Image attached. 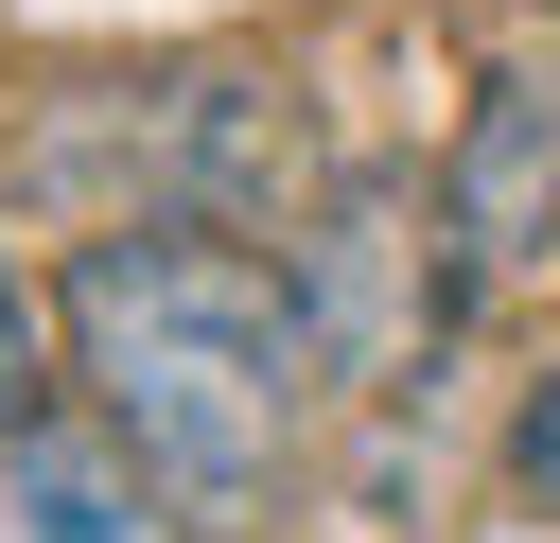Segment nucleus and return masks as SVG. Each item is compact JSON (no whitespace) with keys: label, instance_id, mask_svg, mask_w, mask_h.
I'll return each mask as SVG.
<instances>
[{"label":"nucleus","instance_id":"obj_2","mask_svg":"<svg viewBox=\"0 0 560 543\" xmlns=\"http://www.w3.org/2000/svg\"><path fill=\"white\" fill-rule=\"evenodd\" d=\"M158 525H175V508L122 473L105 420H52V403L0 420V543H158Z\"/></svg>","mask_w":560,"mask_h":543},{"label":"nucleus","instance_id":"obj_3","mask_svg":"<svg viewBox=\"0 0 560 543\" xmlns=\"http://www.w3.org/2000/svg\"><path fill=\"white\" fill-rule=\"evenodd\" d=\"M508 473H525V490H542V508H560V368H542V385H525V438H508Z\"/></svg>","mask_w":560,"mask_h":543},{"label":"nucleus","instance_id":"obj_4","mask_svg":"<svg viewBox=\"0 0 560 543\" xmlns=\"http://www.w3.org/2000/svg\"><path fill=\"white\" fill-rule=\"evenodd\" d=\"M18 403H35V298L0 280V420H18Z\"/></svg>","mask_w":560,"mask_h":543},{"label":"nucleus","instance_id":"obj_1","mask_svg":"<svg viewBox=\"0 0 560 543\" xmlns=\"http://www.w3.org/2000/svg\"><path fill=\"white\" fill-rule=\"evenodd\" d=\"M52 315H70V368L122 438V473L175 525H262V490L298 455V385H315L298 280H262L210 228H105Z\"/></svg>","mask_w":560,"mask_h":543}]
</instances>
